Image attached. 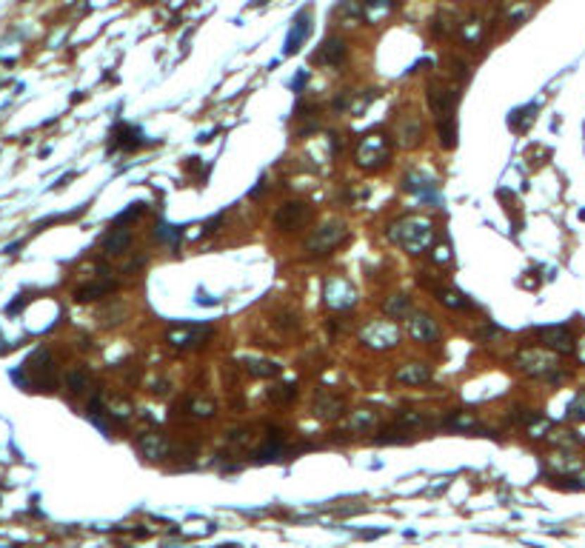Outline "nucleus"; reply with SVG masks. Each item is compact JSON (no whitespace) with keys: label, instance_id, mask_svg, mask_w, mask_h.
<instances>
[{"label":"nucleus","instance_id":"obj_1","mask_svg":"<svg viewBox=\"0 0 585 548\" xmlns=\"http://www.w3.org/2000/svg\"><path fill=\"white\" fill-rule=\"evenodd\" d=\"M389 240L397 243L400 249H405L408 254H420L434 243V226H432V220H425V217L411 214V217H403V220L389 226Z\"/></svg>","mask_w":585,"mask_h":548},{"label":"nucleus","instance_id":"obj_2","mask_svg":"<svg viewBox=\"0 0 585 548\" xmlns=\"http://www.w3.org/2000/svg\"><path fill=\"white\" fill-rule=\"evenodd\" d=\"M517 368L525 374V377H534V380H546V382H560L565 380V374L560 371V363L554 354L548 351H540V349H525L517 354Z\"/></svg>","mask_w":585,"mask_h":548},{"label":"nucleus","instance_id":"obj_3","mask_svg":"<svg viewBox=\"0 0 585 548\" xmlns=\"http://www.w3.org/2000/svg\"><path fill=\"white\" fill-rule=\"evenodd\" d=\"M391 157V149H389V137L386 135H365L360 143H357V151H354V163L365 172H375V169H383Z\"/></svg>","mask_w":585,"mask_h":548},{"label":"nucleus","instance_id":"obj_4","mask_svg":"<svg viewBox=\"0 0 585 548\" xmlns=\"http://www.w3.org/2000/svg\"><path fill=\"white\" fill-rule=\"evenodd\" d=\"M348 237V226L343 220H329L323 223L320 229H314L306 240V251L311 257H323V254H332L343 240Z\"/></svg>","mask_w":585,"mask_h":548},{"label":"nucleus","instance_id":"obj_5","mask_svg":"<svg viewBox=\"0 0 585 548\" xmlns=\"http://www.w3.org/2000/svg\"><path fill=\"white\" fill-rule=\"evenodd\" d=\"M425 100H429V108L437 123H446V120H457L454 108H457V92L440 80H432L429 89H425Z\"/></svg>","mask_w":585,"mask_h":548},{"label":"nucleus","instance_id":"obj_6","mask_svg":"<svg viewBox=\"0 0 585 548\" xmlns=\"http://www.w3.org/2000/svg\"><path fill=\"white\" fill-rule=\"evenodd\" d=\"M360 340L368 349H394L400 343V332H397V325L389 323V320H375V323L363 325Z\"/></svg>","mask_w":585,"mask_h":548},{"label":"nucleus","instance_id":"obj_7","mask_svg":"<svg viewBox=\"0 0 585 548\" xmlns=\"http://www.w3.org/2000/svg\"><path fill=\"white\" fill-rule=\"evenodd\" d=\"M208 337H211V325H200V323H180V325L169 328V335H166V340L183 351L203 346Z\"/></svg>","mask_w":585,"mask_h":548},{"label":"nucleus","instance_id":"obj_8","mask_svg":"<svg viewBox=\"0 0 585 548\" xmlns=\"http://www.w3.org/2000/svg\"><path fill=\"white\" fill-rule=\"evenodd\" d=\"M311 220V208L303 200H286L277 211H275V226L280 232H297Z\"/></svg>","mask_w":585,"mask_h":548},{"label":"nucleus","instance_id":"obj_9","mask_svg":"<svg viewBox=\"0 0 585 548\" xmlns=\"http://www.w3.org/2000/svg\"><path fill=\"white\" fill-rule=\"evenodd\" d=\"M323 297H326V306H332L337 311H346L357 303V292L346 278H329L323 286Z\"/></svg>","mask_w":585,"mask_h":548},{"label":"nucleus","instance_id":"obj_10","mask_svg":"<svg viewBox=\"0 0 585 548\" xmlns=\"http://www.w3.org/2000/svg\"><path fill=\"white\" fill-rule=\"evenodd\" d=\"M537 337L546 349L557 351V354H571L577 346H574V335L568 332L565 325H543L537 328Z\"/></svg>","mask_w":585,"mask_h":548},{"label":"nucleus","instance_id":"obj_11","mask_svg":"<svg viewBox=\"0 0 585 548\" xmlns=\"http://www.w3.org/2000/svg\"><path fill=\"white\" fill-rule=\"evenodd\" d=\"M408 337L417 340V343H429L432 346V343L440 340V325H437V320L432 314L417 311V314L408 317Z\"/></svg>","mask_w":585,"mask_h":548},{"label":"nucleus","instance_id":"obj_12","mask_svg":"<svg viewBox=\"0 0 585 548\" xmlns=\"http://www.w3.org/2000/svg\"><path fill=\"white\" fill-rule=\"evenodd\" d=\"M394 140L403 146V149H414L422 143V120L417 115H403L394 126Z\"/></svg>","mask_w":585,"mask_h":548},{"label":"nucleus","instance_id":"obj_13","mask_svg":"<svg viewBox=\"0 0 585 548\" xmlns=\"http://www.w3.org/2000/svg\"><path fill=\"white\" fill-rule=\"evenodd\" d=\"M346 54H348V49H346V43L340 37H326L323 46L311 54V63H317V66H340L346 61Z\"/></svg>","mask_w":585,"mask_h":548},{"label":"nucleus","instance_id":"obj_14","mask_svg":"<svg viewBox=\"0 0 585 548\" xmlns=\"http://www.w3.org/2000/svg\"><path fill=\"white\" fill-rule=\"evenodd\" d=\"M137 449H140V454L149 457V460H163V457L169 454L172 443H169V437H166V434H161V431H149V434H143L140 440H137Z\"/></svg>","mask_w":585,"mask_h":548},{"label":"nucleus","instance_id":"obj_15","mask_svg":"<svg viewBox=\"0 0 585 548\" xmlns=\"http://www.w3.org/2000/svg\"><path fill=\"white\" fill-rule=\"evenodd\" d=\"M291 23H294V26H291V32H289V37H286V49H283L286 54L300 51V46H303V43H306V37L311 35V12H308V9L297 12Z\"/></svg>","mask_w":585,"mask_h":548},{"label":"nucleus","instance_id":"obj_16","mask_svg":"<svg viewBox=\"0 0 585 548\" xmlns=\"http://www.w3.org/2000/svg\"><path fill=\"white\" fill-rule=\"evenodd\" d=\"M403 189H405L408 194H417V197H432V192H437V178H432L429 172L411 169V172L403 178Z\"/></svg>","mask_w":585,"mask_h":548},{"label":"nucleus","instance_id":"obj_17","mask_svg":"<svg viewBox=\"0 0 585 548\" xmlns=\"http://www.w3.org/2000/svg\"><path fill=\"white\" fill-rule=\"evenodd\" d=\"M394 380L400 386H422L432 380V366L429 363H405L394 371Z\"/></svg>","mask_w":585,"mask_h":548},{"label":"nucleus","instance_id":"obj_18","mask_svg":"<svg viewBox=\"0 0 585 548\" xmlns=\"http://www.w3.org/2000/svg\"><path fill=\"white\" fill-rule=\"evenodd\" d=\"M143 146V132L132 123H118L115 132H112V149H123V151H132V149H140Z\"/></svg>","mask_w":585,"mask_h":548},{"label":"nucleus","instance_id":"obj_19","mask_svg":"<svg viewBox=\"0 0 585 548\" xmlns=\"http://www.w3.org/2000/svg\"><path fill=\"white\" fill-rule=\"evenodd\" d=\"M100 246H103L106 254H126L129 246H132V232L123 229V226H112L109 235L100 240Z\"/></svg>","mask_w":585,"mask_h":548},{"label":"nucleus","instance_id":"obj_20","mask_svg":"<svg viewBox=\"0 0 585 548\" xmlns=\"http://www.w3.org/2000/svg\"><path fill=\"white\" fill-rule=\"evenodd\" d=\"M311 414L320 417V420H334V417L343 414V400L334 397V394H317L314 406H311Z\"/></svg>","mask_w":585,"mask_h":548},{"label":"nucleus","instance_id":"obj_21","mask_svg":"<svg viewBox=\"0 0 585 548\" xmlns=\"http://www.w3.org/2000/svg\"><path fill=\"white\" fill-rule=\"evenodd\" d=\"M411 309H414V303H411V297H405V294H391V297L383 303V311H386L389 320H403V317L411 314Z\"/></svg>","mask_w":585,"mask_h":548},{"label":"nucleus","instance_id":"obj_22","mask_svg":"<svg viewBox=\"0 0 585 548\" xmlns=\"http://www.w3.org/2000/svg\"><path fill=\"white\" fill-rule=\"evenodd\" d=\"M243 368L251 374V377H280V366L272 363V360H257V357H246L243 360Z\"/></svg>","mask_w":585,"mask_h":548},{"label":"nucleus","instance_id":"obj_23","mask_svg":"<svg viewBox=\"0 0 585 548\" xmlns=\"http://www.w3.org/2000/svg\"><path fill=\"white\" fill-rule=\"evenodd\" d=\"M434 294H437V300H440L446 309H451V311H463V309H468V306H471V303L465 300V294H463V292L448 289V286H437V289H434Z\"/></svg>","mask_w":585,"mask_h":548},{"label":"nucleus","instance_id":"obj_24","mask_svg":"<svg viewBox=\"0 0 585 548\" xmlns=\"http://www.w3.org/2000/svg\"><path fill=\"white\" fill-rule=\"evenodd\" d=\"M189 414L191 417H200V420L203 417L208 420V417L218 414V403L211 400V397H194V400H189Z\"/></svg>","mask_w":585,"mask_h":548},{"label":"nucleus","instance_id":"obj_25","mask_svg":"<svg viewBox=\"0 0 585 548\" xmlns=\"http://www.w3.org/2000/svg\"><path fill=\"white\" fill-rule=\"evenodd\" d=\"M115 292V283L112 280H100V283H92V286H83V289H77V300H97V297H103V294H112Z\"/></svg>","mask_w":585,"mask_h":548},{"label":"nucleus","instance_id":"obj_26","mask_svg":"<svg viewBox=\"0 0 585 548\" xmlns=\"http://www.w3.org/2000/svg\"><path fill=\"white\" fill-rule=\"evenodd\" d=\"M66 386H69L72 394L86 392V389H89V371H86V368H72V371L66 374Z\"/></svg>","mask_w":585,"mask_h":548},{"label":"nucleus","instance_id":"obj_27","mask_svg":"<svg viewBox=\"0 0 585 548\" xmlns=\"http://www.w3.org/2000/svg\"><path fill=\"white\" fill-rule=\"evenodd\" d=\"M377 423V414L375 411H368V409H360V411H354L351 414V420H348V428H354V431H365V428H371Z\"/></svg>","mask_w":585,"mask_h":548},{"label":"nucleus","instance_id":"obj_28","mask_svg":"<svg viewBox=\"0 0 585 548\" xmlns=\"http://www.w3.org/2000/svg\"><path fill=\"white\" fill-rule=\"evenodd\" d=\"M437 132H440V143H443V149H454V146H457V120L437 123Z\"/></svg>","mask_w":585,"mask_h":548},{"label":"nucleus","instance_id":"obj_29","mask_svg":"<svg viewBox=\"0 0 585 548\" xmlns=\"http://www.w3.org/2000/svg\"><path fill=\"white\" fill-rule=\"evenodd\" d=\"M397 423L405 425V428H420V425H429L432 420L425 417V414H420V411H400L397 414Z\"/></svg>","mask_w":585,"mask_h":548},{"label":"nucleus","instance_id":"obj_30","mask_svg":"<svg viewBox=\"0 0 585 548\" xmlns=\"http://www.w3.org/2000/svg\"><path fill=\"white\" fill-rule=\"evenodd\" d=\"M275 325L280 328V332L291 335L294 328H297V314H294V311H280V314L275 317Z\"/></svg>","mask_w":585,"mask_h":548},{"label":"nucleus","instance_id":"obj_31","mask_svg":"<svg viewBox=\"0 0 585 548\" xmlns=\"http://www.w3.org/2000/svg\"><path fill=\"white\" fill-rule=\"evenodd\" d=\"M446 425H448V428H474L477 420H474L471 414H463V411H460V414H451V417L446 420Z\"/></svg>","mask_w":585,"mask_h":548},{"label":"nucleus","instance_id":"obj_32","mask_svg":"<svg viewBox=\"0 0 585 548\" xmlns=\"http://www.w3.org/2000/svg\"><path fill=\"white\" fill-rule=\"evenodd\" d=\"M180 235H183V229L180 226H161L157 229V240H163V243H175V240H180Z\"/></svg>","mask_w":585,"mask_h":548},{"label":"nucleus","instance_id":"obj_33","mask_svg":"<svg viewBox=\"0 0 585 548\" xmlns=\"http://www.w3.org/2000/svg\"><path fill=\"white\" fill-rule=\"evenodd\" d=\"M451 75H454L460 83H468V77H471V69H468V63H463V61L451 58Z\"/></svg>","mask_w":585,"mask_h":548},{"label":"nucleus","instance_id":"obj_34","mask_svg":"<svg viewBox=\"0 0 585 548\" xmlns=\"http://www.w3.org/2000/svg\"><path fill=\"white\" fill-rule=\"evenodd\" d=\"M297 394V389L294 386H277V389H272L269 392V397L275 400V403H286V400H291Z\"/></svg>","mask_w":585,"mask_h":548},{"label":"nucleus","instance_id":"obj_35","mask_svg":"<svg viewBox=\"0 0 585 548\" xmlns=\"http://www.w3.org/2000/svg\"><path fill=\"white\" fill-rule=\"evenodd\" d=\"M480 20H468V26H465V40L468 43H480V37H483V26H477Z\"/></svg>","mask_w":585,"mask_h":548},{"label":"nucleus","instance_id":"obj_36","mask_svg":"<svg viewBox=\"0 0 585 548\" xmlns=\"http://www.w3.org/2000/svg\"><path fill=\"white\" fill-rule=\"evenodd\" d=\"M432 260H434V263H448V260H451V249H448V243H440V246L432 251Z\"/></svg>","mask_w":585,"mask_h":548},{"label":"nucleus","instance_id":"obj_37","mask_svg":"<svg viewBox=\"0 0 585 548\" xmlns=\"http://www.w3.org/2000/svg\"><path fill=\"white\" fill-rule=\"evenodd\" d=\"M574 414H577V417H582V420H585V394H582V397H579V400H577V403H574Z\"/></svg>","mask_w":585,"mask_h":548},{"label":"nucleus","instance_id":"obj_38","mask_svg":"<svg viewBox=\"0 0 585 548\" xmlns=\"http://www.w3.org/2000/svg\"><path fill=\"white\" fill-rule=\"evenodd\" d=\"M306 80H308V75H306V72H303V75H300V77H297V80H294V83H291V86H294V92H300V89H303V83H306Z\"/></svg>","mask_w":585,"mask_h":548},{"label":"nucleus","instance_id":"obj_39","mask_svg":"<svg viewBox=\"0 0 585 548\" xmlns=\"http://www.w3.org/2000/svg\"><path fill=\"white\" fill-rule=\"evenodd\" d=\"M579 354H582V360H585V343H582V351H579Z\"/></svg>","mask_w":585,"mask_h":548}]
</instances>
